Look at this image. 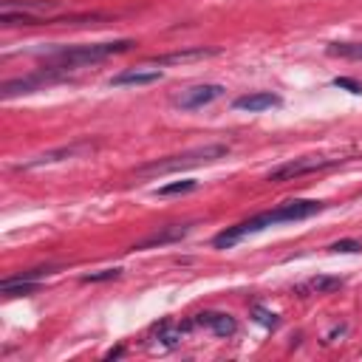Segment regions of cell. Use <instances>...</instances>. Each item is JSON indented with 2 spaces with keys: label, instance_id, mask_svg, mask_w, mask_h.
<instances>
[{
  "label": "cell",
  "instance_id": "obj_1",
  "mask_svg": "<svg viewBox=\"0 0 362 362\" xmlns=\"http://www.w3.org/2000/svg\"><path fill=\"white\" fill-rule=\"evenodd\" d=\"M133 45H136L133 40H116V43H96V45L60 48L57 54L48 57V68H60V71L82 68V66H91V63H99V60H108V57H114V54H125V51H130Z\"/></svg>",
  "mask_w": 362,
  "mask_h": 362
},
{
  "label": "cell",
  "instance_id": "obj_2",
  "mask_svg": "<svg viewBox=\"0 0 362 362\" xmlns=\"http://www.w3.org/2000/svg\"><path fill=\"white\" fill-rule=\"evenodd\" d=\"M229 153L227 144H204V147H195V150H187V153H179V156H167V159H156L144 167H139L136 173L139 176H165V173H179V170H187V167H201V165H213L218 159H224Z\"/></svg>",
  "mask_w": 362,
  "mask_h": 362
},
{
  "label": "cell",
  "instance_id": "obj_3",
  "mask_svg": "<svg viewBox=\"0 0 362 362\" xmlns=\"http://www.w3.org/2000/svg\"><path fill=\"white\" fill-rule=\"evenodd\" d=\"M331 165H337V159H315V156L294 159V162H289V165L275 167V170L266 176V181H272V184H283V181H292V179H300V176H308V173L326 170V167H331Z\"/></svg>",
  "mask_w": 362,
  "mask_h": 362
},
{
  "label": "cell",
  "instance_id": "obj_4",
  "mask_svg": "<svg viewBox=\"0 0 362 362\" xmlns=\"http://www.w3.org/2000/svg\"><path fill=\"white\" fill-rule=\"evenodd\" d=\"M218 96H224V88L221 85H195V88H187L176 96V105L181 111H195V108H204L216 102Z\"/></svg>",
  "mask_w": 362,
  "mask_h": 362
},
{
  "label": "cell",
  "instance_id": "obj_5",
  "mask_svg": "<svg viewBox=\"0 0 362 362\" xmlns=\"http://www.w3.org/2000/svg\"><path fill=\"white\" fill-rule=\"evenodd\" d=\"M323 210V201H286L283 206L272 210L275 224H286V221H303V218H312Z\"/></svg>",
  "mask_w": 362,
  "mask_h": 362
},
{
  "label": "cell",
  "instance_id": "obj_6",
  "mask_svg": "<svg viewBox=\"0 0 362 362\" xmlns=\"http://www.w3.org/2000/svg\"><path fill=\"white\" fill-rule=\"evenodd\" d=\"M232 105L238 111H249V114H261V111H269V108H278L280 105V96L269 93V91H255V93H243L238 96Z\"/></svg>",
  "mask_w": 362,
  "mask_h": 362
},
{
  "label": "cell",
  "instance_id": "obj_7",
  "mask_svg": "<svg viewBox=\"0 0 362 362\" xmlns=\"http://www.w3.org/2000/svg\"><path fill=\"white\" fill-rule=\"evenodd\" d=\"M165 74L159 71V68H144V66H139V68H128V71H122V74H116L114 80H111V85L114 88H122V85H153V82H159Z\"/></svg>",
  "mask_w": 362,
  "mask_h": 362
},
{
  "label": "cell",
  "instance_id": "obj_8",
  "mask_svg": "<svg viewBox=\"0 0 362 362\" xmlns=\"http://www.w3.org/2000/svg\"><path fill=\"white\" fill-rule=\"evenodd\" d=\"M195 326H206V329H213L218 337H232L238 323L229 317V315H221V312H204L195 317Z\"/></svg>",
  "mask_w": 362,
  "mask_h": 362
},
{
  "label": "cell",
  "instance_id": "obj_9",
  "mask_svg": "<svg viewBox=\"0 0 362 362\" xmlns=\"http://www.w3.org/2000/svg\"><path fill=\"white\" fill-rule=\"evenodd\" d=\"M82 150H91L88 144H71V147H60V150H51V153H43V156H34L31 162L20 165V170H34V167H43V165H54V162H63V159H71Z\"/></svg>",
  "mask_w": 362,
  "mask_h": 362
},
{
  "label": "cell",
  "instance_id": "obj_10",
  "mask_svg": "<svg viewBox=\"0 0 362 362\" xmlns=\"http://www.w3.org/2000/svg\"><path fill=\"white\" fill-rule=\"evenodd\" d=\"M190 232V224H176V227H165L159 232L147 235L142 243H136V249H150V246H162V243H173V241H181L184 235Z\"/></svg>",
  "mask_w": 362,
  "mask_h": 362
},
{
  "label": "cell",
  "instance_id": "obj_11",
  "mask_svg": "<svg viewBox=\"0 0 362 362\" xmlns=\"http://www.w3.org/2000/svg\"><path fill=\"white\" fill-rule=\"evenodd\" d=\"M216 48H187V51H173V54L156 57L153 63L156 66H173V63H193V60H204V57H213Z\"/></svg>",
  "mask_w": 362,
  "mask_h": 362
},
{
  "label": "cell",
  "instance_id": "obj_12",
  "mask_svg": "<svg viewBox=\"0 0 362 362\" xmlns=\"http://www.w3.org/2000/svg\"><path fill=\"white\" fill-rule=\"evenodd\" d=\"M48 80H54V77L40 74V77H26V80H12V82L3 85V96L12 99V96H17V93H31V91H37L43 82H48Z\"/></svg>",
  "mask_w": 362,
  "mask_h": 362
},
{
  "label": "cell",
  "instance_id": "obj_13",
  "mask_svg": "<svg viewBox=\"0 0 362 362\" xmlns=\"http://www.w3.org/2000/svg\"><path fill=\"white\" fill-rule=\"evenodd\" d=\"M0 292H3L6 297H23V294L37 292V283H34V280H17V278H9V280L0 283Z\"/></svg>",
  "mask_w": 362,
  "mask_h": 362
},
{
  "label": "cell",
  "instance_id": "obj_14",
  "mask_svg": "<svg viewBox=\"0 0 362 362\" xmlns=\"http://www.w3.org/2000/svg\"><path fill=\"white\" fill-rule=\"evenodd\" d=\"M331 57H342V60H362V43H331L329 48Z\"/></svg>",
  "mask_w": 362,
  "mask_h": 362
},
{
  "label": "cell",
  "instance_id": "obj_15",
  "mask_svg": "<svg viewBox=\"0 0 362 362\" xmlns=\"http://www.w3.org/2000/svg\"><path fill=\"white\" fill-rule=\"evenodd\" d=\"M337 289H342L340 278H315L306 286H300V292H315V294H329V292H337Z\"/></svg>",
  "mask_w": 362,
  "mask_h": 362
},
{
  "label": "cell",
  "instance_id": "obj_16",
  "mask_svg": "<svg viewBox=\"0 0 362 362\" xmlns=\"http://www.w3.org/2000/svg\"><path fill=\"white\" fill-rule=\"evenodd\" d=\"M198 187V181H176V184H165V187H159V195H179V193H193Z\"/></svg>",
  "mask_w": 362,
  "mask_h": 362
},
{
  "label": "cell",
  "instance_id": "obj_17",
  "mask_svg": "<svg viewBox=\"0 0 362 362\" xmlns=\"http://www.w3.org/2000/svg\"><path fill=\"white\" fill-rule=\"evenodd\" d=\"M255 320H257V323H261V326H266V329H275V326L280 323L275 312H266V308H261V306H257V308H255Z\"/></svg>",
  "mask_w": 362,
  "mask_h": 362
},
{
  "label": "cell",
  "instance_id": "obj_18",
  "mask_svg": "<svg viewBox=\"0 0 362 362\" xmlns=\"http://www.w3.org/2000/svg\"><path fill=\"white\" fill-rule=\"evenodd\" d=\"M122 272L119 269H105V272H96V275H85L82 280L85 283H99V280H114V278H119Z\"/></svg>",
  "mask_w": 362,
  "mask_h": 362
},
{
  "label": "cell",
  "instance_id": "obj_19",
  "mask_svg": "<svg viewBox=\"0 0 362 362\" xmlns=\"http://www.w3.org/2000/svg\"><path fill=\"white\" fill-rule=\"evenodd\" d=\"M334 85H337V88H345V91H351V93H356V96L362 93V85H359V82H354V80H348V77H337V80H334Z\"/></svg>",
  "mask_w": 362,
  "mask_h": 362
},
{
  "label": "cell",
  "instance_id": "obj_20",
  "mask_svg": "<svg viewBox=\"0 0 362 362\" xmlns=\"http://www.w3.org/2000/svg\"><path fill=\"white\" fill-rule=\"evenodd\" d=\"M362 246L356 243V241H337V243H331V252H359Z\"/></svg>",
  "mask_w": 362,
  "mask_h": 362
}]
</instances>
